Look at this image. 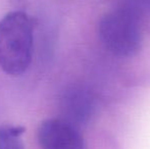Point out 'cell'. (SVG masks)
I'll return each mask as SVG.
<instances>
[{
    "label": "cell",
    "mask_w": 150,
    "mask_h": 149,
    "mask_svg": "<svg viewBox=\"0 0 150 149\" xmlns=\"http://www.w3.org/2000/svg\"><path fill=\"white\" fill-rule=\"evenodd\" d=\"M33 20L26 12L12 11L0 20V68L9 76L23 75L33 56Z\"/></svg>",
    "instance_id": "6da1fadb"
},
{
    "label": "cell",
    "mask_w": 150,
    "mask_h": 149,
    "mask_svg": "<svg viewBox=\"0 0 150 149\" xmlns=\"http://www.w3.org/2000/svg\"><path fill=\"white\" fill-rule=\"evenodd\" d=\"M98 35L102 45L119 57H133L142 48L140 20L120 8L101 16Z\"/></svg>",
    "instance_id": "7a4b0ae2"
},
{
    "label": "cell",
    "mask_w": 150,
    "mask_h": 149,
    "mask_svg": "<svg viewBox=\"0 0 150 149\" xmlns=\"http://www.w3.org/2000/svg\"><path fill=\"white\" fill-rule=\"evenodd\" d=\"M61 119L78 128L86 126L94 117L97 99L94 93L83 85H71L65 88L59 100Z\"/></svg>",
    "instance_id": "3957f363"
},
{
    "label": "cell",
    "mask_w": 150,
    "mask_h": 149,
    "mask_svg": "<svg viewBox=\"0 0 150 149\" xmlns=\"http://www.w3.org/2000/svg\"><path fill=\"white\" fill-rule=\"evenodd\" d=\"M38 141L42 149H86L79 129L61 119H48L38 128Z\"/></svg>",
    "instance_id": "277c9868"
},
{
    "label": "cell",
    "mask_w": 150,
    "mask_h": 149,
    "mask_svg": "<svg viewBox=\"0 0 150 149\" xmlns=\"http://www.w3.org/2000/svg\"><path fill=\"white\" fill-rule=\"evenodd\" d=\"M24 132L22 126H0V149H25L21 138Z\"/></svg>",
    "instance_id": "5b68a950"
},
{
    "label": "cell",
    "mask_w": 150,
    "mask_h": 149,
    "mask_svg": "<svg viewBox=\"0 0 150 149\" xmlns=\"http://www.w3.org/2000/svg\"><path fill=\"white\" fill-rule=\"evenodd\" d=\"M120 9L140 20L141 18L150 16V0H122Z\"/></svg>",
    "instance_id": "8992f818"
}]
</instances>
